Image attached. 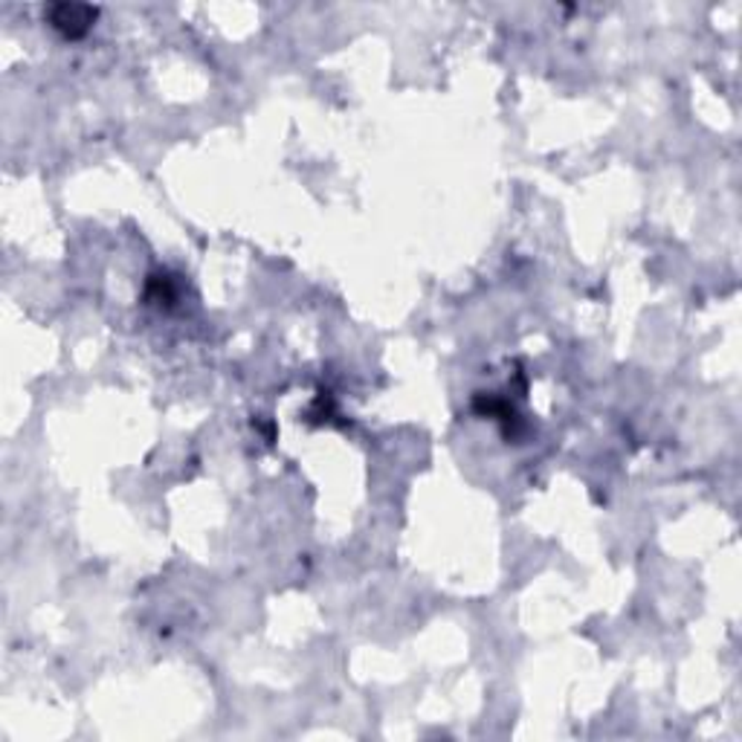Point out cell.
Masks as SVG:
<instances>
[{
  "label": "cell",
  "mask_w": 742,
  "mask_h": 742,
  "mask_svg": "<svg viewBox=\"0 0 742 742\" xmlns=\"http://www.w3.org/2000/svg\"><path fill=\"white\" fill-rule=\"evenodd\" d=\"M44 18L61 38L79 41V38H85L93 30L99 9L90 7V3H50L44 9Z\"/></svg>",
  "instance_id": "1"
}]
</instances>
